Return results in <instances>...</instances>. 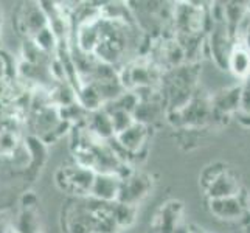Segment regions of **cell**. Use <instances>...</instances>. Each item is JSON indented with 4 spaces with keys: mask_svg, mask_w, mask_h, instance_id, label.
Masks as SVG:
<instances>
[{
    "mask_svg": "<svg viewBox=\"0 0 250 233\" xmlns=\"http://www.w3.org/2000/svg\"><path fill=\"white\" fill-rule=\"evenodd\" d=\"M227 169V167L224 165L221 162H216V163H211V165L205 167L201 172V187L204 188V191L207 188H208L214 180H216L224 171Z\"/></svg>",
    "mask_w": 250,
    "mask_h": 233,
    "instance_id": "obj_15",
    "label": "cell"
},
{
    "mask_svg": "<svg viewBox=\"0 0 250 233\" xmlns=\"http://www.w3.org/2000/svg\"><path fill=\"white\" fill-rule=\"evenodd\" d=\"M6 233H21V232H19V230H17V229H16L14 226H13V227H11L10 230H8Z\"/></svg>",
    "mask_w": 250,
    "mask_h": 233,
    "instance_id": "obj_20",
    "label": "cell"
},
{
    "mask_svg": "<svg viewBox=\"0 0 250 233\" xmlns=\"http://www.w3.org/2000/svg\"><path fill=\"white\" fill-rule=\"evenodd\" d=\"M146 137H148V126H145L142 123H134L129 129H126L125 132L115 135V140L120 143V146L127 151L129 154L139 152L140 148L145 145Z\"/></svg>",
    "mask_w": 250,
    "mask_h": 233,
    "instance_id": "obj_10",
    "label": "cell"
},
{
    "mask_svg": "<svg viewBox=\"0 0 250 233\" xmlns=\"http://www.w3.org/2000/svg\"><path fill=\"white\" fill-rule=\"evenodd\" d=\"M120 188H122V177L118 174L97 172L89 197H93V199L107 204L117 202L120 196Z\"/></svg>",
    "mask_w": 250,
    "mask_h": 233,
    "instance_id": "obj_5",
    "label": "cell"
},
{
    "mask_svg": "<svg viewBox=\"0 0 250 233\" xmlns=\"http://www.w3.org/2000/svg\"><path fill=\"white\" fill-rule=\"evenodd\" d=\"M135 209L134 205H127L122 202H114L112 204V214L118 224V227H127L131 226L135 219Z\"/></svg>",
    "mask_w": 250,
    "mask_h": 233,
    "instance_id": "obj_13",
    "label": "cell"
},
{
    "mask_svg": "<svg viewBox=\"0 0 250 233\" xmlns=\"http://www.w3.org/2000/svg\"><path fill=\"white\" fill-rule=\"evenodd\" d=\"M182 213V204L177 201H171L165 204L157 213L156 219L151 224L152 233H174L176 229L180 226L179 218Z\"/></svg>",
    "mask_w": 250,
    "mask_h": 233,
    "instance_id": "obj_9",
    "label": "cell"
},
{
    "mask_svg": "<svg viewBox=\"0 0 250 233\" xmlns=\"http://www.w3.org/2000/svg\"><path fill=\"white\" fill-rule=\"evenodd\" d=\"M48 27V19L39 2L25 3L16 14V30L25 39H33L44 28Z\"/></svg>",
    "mask_w": 250,
    "mask_h": 233,
    "instance_id": "obj_2",
    "label": "cell"
},
{
    "mask_svg": "<svg viewBox=\"0 0 250 233\" xmlns=\"http://www.w3.org/2000/svg\"><path fill=\"white\" fill-rule=\"evenodd\" d=\"M14 226V221L6 212H0V233H6Z\"/></svg>",
    "mask_w": 250,
    "mask_h": 233,
    "instance_id": "obj_17",
    "label": "cell"
},
{
    "mask_svg": "<svg viewBox=\"0 0 250 233\" xmlns=\"http://www.w3.org/2000/svg\"><path fill=\"white\" fill-rule=\"evenodd\" d=\"M0 45H2V41H0Z\"/></svg>",
    "mask_w": 250,
    "mask_h": 233,
    "instance_id": "obj_23",
    "label": "cell"
},
{
    "mask_svg": "<svg viewBox=\"0 0 250 233\" xmlns=\"http://www.w3.org/2000/svg\"><path fill=\"white\" fill-rule=\"evenodd\" d=\"M233 45H235V39L231 38L226 22L213 23V28L210 31V41H208L210 55L222 70H229V59L231 50H233Z\"/></svg>",
    "mask_w": 250,
    "mask_h": 233,
    "instance_id": "obj_3",
    "label": "cell"
},
{
    "mask_svg": "<svg viewBox=\"0 0 250 233\" xmlns=\"http://www.w3.org/2000/svg\"><path fill=\"white\" fill-rule=\"evenodd\" d=\"M247 214L250 216V193L247 194Z\"/></svg>",
    "mask_w": 250,
    "mask_h": 233,
    "instance_id": "obj_19",
    "label": "cell"
},
{
    "mask_svg": "<svg viewBox=\"0 0 250 233\" xmlns=\"http://www.w3.org/2000/svg\"><path fill=\"white\" fill-rule=\"evenodd\" d=\"M236 114H238V122L244 127H250V114L243 112V110H238Z\"/></svg>",
    "mask_w": 250,
    "mask_h": 233,
    "instance_id": "obj_18",
    "label": "cell"
},
{
    "mask_svg": "<svg viewBox=\"0 0 250 233\" xmlns=\"http://www.w3.org/2000/svg\"><path fill=\"white\" fill-rule=\"evenodd\" d=\"M97 172L81 165L61 167L55 174V182L59 190L73 197H89Z\"/></svg>",
    "mask_w": 250,
    "mask_h": 233,
    "instance_id": "obj_1",
    "label": "cell"
},
{
    "mask_svg": "<svg viewBox=\"0 0 250 233\" xmlns=\"http://www.w3.org/2000/svg\"><path fill=\"white\" fill-rule=\"evenodd\" d=\"M244 233H250V221L246 224V229H244Z\"/></svg>",
    "mask_w": 250,
    "mask_h": 233,
    "instance_id": "obj_21",
    "label": "cell"
},
{
    "mask_svg": "<svg viewBox=\"0 0 250 233\" xmlns=\"http://www.w3.org/2000/svg\"><path fill=\"white\" fill-rule=\"evenodd\" d=\"M243 90H241V109L243 112L250 114V76L246 81H243Z\"/></svg>",
    "mask_w": 250,
    "mask_h": 233,
    "instance_id": "obj_16",
    "label": "cell"
},
{
    "mask_svg": "<svg viewBox=\"0 0 250 233\" xmlns=\"http://www.w3.org/2000/svg\"><path fill=\"white\" fill-rule=\"evenodd\" d=\"M149 190L151 179L142 174V172H132V174L122 177V188H120V196L117 202L137 207V204L149 193Z\"/></svg>",
    "mask_w": 250,
    "mask_h": 233,
    "instance_id": "obj_4",
    "label": "cell"
},
{
    "mask_svg": "<svg viewBox=\"0 0 250 233\" xmlns=\"http://www.w3.org/2000/svg\"><path fill=\"white\" fill-rule=\"evenodd\" d=\"M107 114L110 115L112 126H114L115 135L125 132L126 129H129L135 123L134 114H131V112H126V110H107Z\"/></svg>",
    "mask_w": 250,
    "mask_h": 233,
    "instance_id": "obj_14",
    "label": "cell"
},
{
    "mask_svg": "<svg viewBox=\"0 0 250 233\" xmlns=\"http://www.w3.org/2000/svg\"><path fill=\"white\" fill-rule=\"evenodd\" d=\"M241 193H243V190H241L239 180L235 176V172L229 168L205 190V194L208 197V201L222 199V197H233V196H239Z\"/></svg>",
    "mask_w": 250,
    "mask_h": 233,
    "instance_id": "obj_8",
    "label": "cell"
},
{
    "mask_svg": "<svg viewBox=\"0 0 250 233\" xmlns=\"http://www.w3.org/2000/svg\"><path fill=\"white\" fill-rule=\"evenodd\" d=\"M241 90H243V85L238 84V85H231V87L222 89L214 93L210 98L213 117L230 115L238 112L241 109Z\"/></svg>",
    "mask_w": 250,
    "mask_h": 233,
    "instance_id": "obj_7",
    "label": "cell"
},
{
    "mask_svg": "<svg viewBox=\"0 0 250 233\" xmlns=\"http://www.w3.org/2000/svg\"><path fill=\"white\" fill-rule=\"evenodd\" d=\"M210 212L213 216L224 221L241 219L247 213V199H243V193L233 197H222V199H210Z\"/></svg>",
    "mask_w": 250,
    "mask_h": 233,
    "instance_id": "obj_6",
    "label": "cell"
},
{
    "mask_svg": "<svg viewBox=\"0 0 250 233\" xmlns=\"http://www.w3.org/2000/svg\"><path fill=\"white\" fill-rule=\"evenodd\" d=\"M2 22H3V16H2V10H0V27H2Z\"/></svg>",
    "mask_w": 250,
    "mask_h": 233,
    "instance_id": "obj_22",
    "label": "cell"
},
{
    "mask_svg": "<svg viewBox=\"0 0 250 233\" xmlns=\"http://www.w3.org/2000/svg\"><path fill=\"white\" fill-rule=\"evenodd\" d=\"M31 41L34 42V44H36V47L41 51H44L45 55H48V56L56 55L58 47H59V41L56 38V34L51 31L50 27L44 28L39 34H36V36H34Z\"/></svg>",
    "mask_w": 250,
    "mask_h": 233,
    "instance_id": "obj_12",
    "label": "cell"
},
{
    "mask_svg": "<svg viewBox=\"0 0 250 233\" xmlns=\"http://www.w3.org/2000/svg\"><path fill=\"white\" fill-rule=\"evenodd\" d=\"M229 70L243 81L250 76V50L243 42H235L229 59Z\"/></svg>",
    "mask_w": 250,
    "mask_h": 233,
    "instance_id": "obj_11",
    "label": "cell"
}]
</instances>
